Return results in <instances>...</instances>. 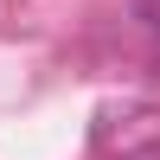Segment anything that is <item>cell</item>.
<instances>
[{"label": "cell", "instance_id": "6da1fadb", "mask_svg": "<svg viewBox=\"0 0 160 160\" xmlns=\"http://www.w3.org/2000/svg\"><path fill=\"white\" fill-rule=\"evenodd\" d=\"M128 13H135V19H141V32L160 45V0H128Z\"/></svg>", "mask_w": 160, "mask_h": 160}]
</instances>
